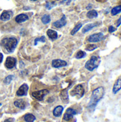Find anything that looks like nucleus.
I'll list each match as a JSON object with an SVG mask.
<instances>
[{
	"mask_svg": "<svg viewBox=\"0 0 121 122\" xmlns=\"http://www.w3.org/2000/svg\"><path fill=\"white\" fill-rule=\"evenodd\" d=\"M96 1H99V2H105L106 0H96Z\"/></svg>",
	"mask_w": 121,
	"mask_h": 122,
	"instance_id": "obj_36",
	"label": "nucleus"
},
{
	"mask_svg": "<svg viewBox=\"0 0 121 122\" xmlns=\"http://www.w3.org/2000/svg\"><path fill=\"white\" fill-rule=\"evenodd\" d=\"M31 1H38V0H31Z\"/></svg>",
	"mask_w": 121,
	"mask_h": 122,
	"instance_id": "obj_37",
	"label": "nucleus"
},
{
	"mask_svg": "<svg viewBox=\"0 0 121 122\" xmlns=\"http://www.w3.org/2000/svg\"><path fill=\"white\" fill-rule=\"evenodd\" d=\"M121 24V16L118 19V21H117V23H116V26H117V27H118V26H120V25Z\"/></svg>",
	"mask_w": 121,
	"mask_h": 122,
	"instance_id": "obj_32",
	"label": "nucleus"
},
{
	"mask_svg": "<svg viewBox=\"0 0 121 122\" xmlns=\"http://www.w3.org/2000/svg\"><path fill=\"white\" fill-rule=\"evenodd\" d=\"M121 90V76L116 81L113 87V93L116 94Z\"/></svg>",
	"mask_w": 121,
	"mask_h": 122,
	"instance_id": "obj_12",
	"label": "nucleus"
},
{
	"mask_svg": "<svg viewBox=\"0 0 121 122\" xmlns=\"http://www.w3.org/2000/svg\"><path fill=\"white\" fill-rule=\"evenodd\" d=\"M86 56V53L83 51H78L76 54V59H82V58H84L85 56Z\"/></svg>",
	"mask_w": 121,
	"mask_h": 122,
	"instance_id": "obj_25",
	"label": "nucleus"
},
{
	"mask_svg": "<svg viewBox=\"0 0 121 122\" xmlns=\"http://www.w3.org/2000/svg\"><path fill=\"white\" fill-rule=\"evenodd\" d=\"M46 33H47V35L49 37V39L51 40H55L58 38V33L54 30L48 29Z\"/></svg>",
	"mask_w": 121,
	"mask_h": 122,
	"instance_id": "obj_18",
	"label": "nucleus"
},
{
	"mask_svg": "<svg viewBox=\"0 0 121 122\" xmlns=\"http://www.w3.org/2000/svg\"><path fill=\"white\" fill-rule=\"evenodd\" d=\"M14 106L17 108H19L21 109H25L26 106V103L25 102V101H24L23 99H18L16 101L14 102Z\"/></svg>",
	"mask_w": 121,
	"mask_h": 122,
	"instance_id": "obj_15",
	"label": "nucleus"
},
{
	"mask_svg": "<svg viewBox=\"0 0 121 122\" xmlns=\"http://www.w3.org/2000/svg\"><path fill=\"white\" fill-rule=\"evenodd\" d=\"M51 65L54 68H60V67L66 66L67 65V62L61 59H54L52 61Z\"/></svg>",
	"mask_w": 121,
	"mask_h": 122,
	"instance_id": "obj_10",
	"label": "nucleus"
},
{
	"mask_svg": "<svg viewBox=\"0 0 121 122\" xmlns=\"http://www.w3.org/2000/svg\"><path fill=\"white\" fill-rule=\"evenodd\" d=\"M98 25V23L88 24L86 25V26L83 27V30H82V32H83V34H85V33H86V32H88V31H91L92 29H93L94 27L97 26Z\"/></svg>",
	"mask_w": 121,
	"mask_h": 122,
	"instance_id": "obj_16",
	"label": "nucleus"
},
{
	"mask_svg": "<svg viewBox=\"0 0 121 122\" xmlns=\"http://www.w3.org/2000/svg\"><path fill=\"white\" fill-rule=\"evenodd\" d=\"M14 122V119H12V118H9V119H7L6 120H4L3 122Z\"/></svg>",
	"mask_w": 121,
	"mask_h": 122,
	"instance_id": "obj_33",
	"label": "nucleus"
},
{
	"mask_svg": "<svg viewBox=\"0 0 121 122\" xmlns=\"http://www.w3.org/2000/svg\"><path fill=\"white\" fill-rule=\"evenodd\" d=\"M3 61V54L0 52V63H1Z\"/></svg>",
	"mask_w": 121,
	"mask_h": 122,
	"instance_id": "obj_34",
	"label": "nucleus"
},
{
	"mask_svg": "<svg viewBox=\"0 0 121 122\" xmlns=\"http://www.w3.org/2000/svg\"><path fill=\"white\" fill-rule=\"evenodd\" d=\"M29 19V16L25 14H19L16 16L15 18V21L19 23V24H21V23H23L26 21H27Z\"/></svg>",
	"mask_w": 121,
	"mask_h": 122,
	"instance_id": "obj_14",
	"label": "nucleus"
},
{
	"mask_svg": "<svg viewBox=\"0 0 121 122\" xmlns=\"http://www.w3.org/2000/svg\"><path fill=\"white\" fill-rule=\"evenodd\" d=\"M54 6H55V4L51 3V2H47L46 4V8L47 9H52Z\"/></svg>",
	"mask_w": 121,
	"mask_h": 122,
	"instance_id": "obj_29",
	"label": "nucleus"
},
{
	"mask_svg": "<svg viewBox=\"0 0 121 122\" xmlns=\"http://www.w3.org/2000/svg\"><path fill=\"white\" fill-rule=\"evenodd\" d=\"M76 114V111L74 110L72 108H69L66 110V113L63 115V119L65 121H69L71 120L75 115Z\"/></svg>",
	"mask_w": 121,
	"mask_h": 122,
	"instance_id": "obj_8",
	"label": "nucleus"
},
{
	"mask_svg": "<svg viewBox=\"0 0 121 122\" xmlns=\"http://www.w3.org/2000/svg\"><path fill=\"white\" fill-rule=\"evenodd\" d=\"M48 94V91L47 89H42V90L32 92L31 95L34 99H36L39 101H42L44 99V97L46 95H47Z\"/></svg>",
	"mask_w": 121,
	"mask_h": 122,
	"instance_id": "obj_5",
	"label": "nucleus"
},
{
	"mask_svg": "<svg viewBox=\"0 0 121 122\" xmlns=\"http://www.w3.org/2000/svg\"><path fill=\"white\" fill-rule=\"evenodd\" d=\"M24 119L25 120V122H34L36 119V117L31 114H26L24 117Z\"/></svg>",
	"mask_w": 121,
	"mask_h": 122,
	"instance_id": "obj_19",
	"label": "nucleus"
},
{
	"mask_svg": "<svg viewBox=\"0 0 121 122\" xmlns=\"http://www.w3.org/2000/svg\"><path fill=\"white\" fill-rule=\"evenodd\" d=\"M121 5L119 6H115L114 8L112 9L111 10V14L112 16H116L118 14L121 13Z\"/></svg>",
	"mask_w": 121,
	"mask_h": 122,
	"instance_id": "obj_21",
	"label": "nucleus"
},
{
	"mask_svg": "<svg viewBox=\"0 0 121 122\" xmlns=\"http://www.w3.org/2000/svg\"><path fill=\"white\" fill-rule=\"evenodd\" d=\"M18 44V40L15 37H5L1 41V46L8 52L11 53L14 51Z\"/></svg>",
	"mask_w": 121,
	"mask_h": 122,
	"instance_id": "obj_2",
	"label": "nucleus"
},
{
	"mask_svg": "<svg viewBox=\"0 0 121 122\" xmlns=\"http://www.w3.org/2000/svg\"><path fill=\"white\" fill-rule=\"evenodd\" d=\"M82 27V24L81 23H78V24H76V26H75V27L73 29V30L71 31V35H74L76 33H77L79 30H80V29Z\"/></svg>",
	"mask_w": 121,
	"mask_h": 122,
	"instance_id": "obj_24",
	"label": "nucleus"
},
{
	"mask_svg": "<svg viewBox=\"0 0 121 122\" xmlns=\"http://www.w3.org/2000/svg\"><path fill=\"white\" fill-rule=\"evenodd\" d=\"M41 21L44 24H47L51 21V17L48 14H44L41 18Z\"/></svg>",
	"mask_w": 121,
	"mask_h": 122,
	"instance_id": "obj_23",
	"label": "nucleus"
},
{
	"mask_svg": "<svg viewBox=\"0 0 121 122\" xmlns=\"http://www.w3.org/2000/svg\"><path fill=\"white\" fill-rule=\"evenodd\" d=\"M45 41H46V38H45V36H41V37L36 38V39L34 40V45L36 46L37 44H38V42H45Z\"/></svg>",
	"mask_w": 121,
	"mask_h": 122,
	"instance_id": "obj_28",
	"label": "nucleus"
},
{
	"mask_svg": "<svg viewBox=\"0 0 121 122\" xmlns=\"http://www.w3.org/2000/svg\"><path fill=\"white\" fill-rule=\"evenodd\" d=\"M28 89H29V86L27 84H22L19 89H18L17 92H16V95L17 96H19V97H21V96H26L27 94V92H28Z\"/></svg>",
	"mask_w": 121,
	"mask_h": 122,
	"instance_id": "obj_9",
	"label": "nucleus"
},
{
	"mask_svg": "<svg viewBox=\"0 0 121 122\" xmlns=\"http://www.w3.org/2000/svg\"><path fill=\"white\" fill-rule=\"evenodd\" d=\"M1 104H0V106H1Z\"/></svg>",
	"mask_w": 121,
	"mask_h": 122,
	"instance_id": "obj_38",
	"label": "nucleus"
},
{
	"mask_svg": "<svg viewBox=\"0 0 121 122\" xmlns=\"http://www.w3.org/2000/svg\"><path fill=\"white\" fill-rule=\"evenodd\" d=\"M105 94V89L103 86H100L94 89L92 92L90 102L88 105V109L90 110H94L98 103L103 99Z\"/></svg>",
	"mask_w": 121,
	"mask_h": 122,
	"instance_id": "obj_1",
	"label": "nucleus"
},
{
	"mask_svg": "<svg viewBox=\"0 0 121 122\" xmlns=\"http://www.w3.org/2000/svg\"><path fill=\"white\" fill-rule=\"evenodd\" d=\"M14 78V76L13 75L7 76L4 79V84H9L11 82V81L13 80Z\"/></svg>",
	"mask_w": 121,
	"mask_h": 122,
	"instance_id": "obj_27",
	"label": "nucleus"
},
{
	"mask_svg": "<svg viewBox=\"0 0 121 122\" xmlns=\"http://www.w3.org/2000/svg\"><path fill=\"white\" fill-rule=\"evenodd\" d=\"M101 58L99 56H92L91 57V59L87 61V62L85 64V68L90 71H93L94 69H97L98 67V66L100 65L101 64Z\"/></svg>",
	"mask_w": 121,
	"mask_h": 122,
	"instance_id": "obj_3",
	"label": "nucleus"
},
{
	"mask_svg": "<svg viewBox=\"0 0 121 122\" xmlns=\"http://www.w3.org/2000/svg\"><path fill=\"white\" fill-rule=\"evenodd\" d=\"M98 48V46L95 45V44H88L86 45V51H93L95 50L96 49Z\"/></svg>",
	"mask_w": 121,
	"mask_h": 122,
	"instance_id": "obj_26",
	"label": "nucleus"
},
{
	"mask_svg": "<svg viewBox=\"0 0 121 122\" xmlns=\"http://www.w3.org/2000/svg\"><path fill=\"white\" fill-rule=\"evenodd\" d=\"M63 111V107H61V106H58V107H56L53 109V114L54 117H60V116L62 114Z\"/></svg>",
	"mask_w": 121,
	"mask_h": 122,
	"instance_id": "obj_17",
	"label": "nucleus"
},
{
	"mask_svg": "<svg viewBox=\"0 0 121 122\" xmlns=\"http://www.w3.org/2000/svg\"><path fill=\"white\" fill-rule=\"evenodd\" d=\"M115 31H116V28H115L114 26H110L108 27V31H109V33H113V32H114Z\"/></svg>",
	"mask_w": 121,
	"mask_h": 122,
	"instance_id": "obj_30",
	"label": "nucleus"
},
{
	"mask_svg": "<svg viewBox=\"0 0 121 122\" xmlns=\"http://www.w3.org/2000/svg\"><path fill=\"white\" fill-rule=\"evenodd\" d=\"M71 0H63L61 4H66V5H68L70 3H71Z\"/></svg>",
	"mask_w": 121,
	"mask_h": 122,
	"instance_id": "obj_31",
	"label": "nucleus"
},
{
	"mask_svg": "<svg viewBox=\"0 0 121 122\" xmlns=\"http://www.w3.org/2000/svg\"><path fill=\"white\" fill-rule=\"evenodd\" d=\"M66 24V19L65 15H63L61 19L53 23V26H55L56 28H61V27L64 26Z\"/></svg>",
	"mask_w": 121,
	"mask_h": 122,
	"instance_id": "obj_11",
	"label": "nucleus"
},
{
	"mask_svg": "<svg viewBox=\"0 0 121 122\" xmlns=\"http://www.w3.org/2000/svg\"><path fill=\"white\" fill-rule=\"evenodd\" d=\"M61 99L63 101H66L67 102L68 100V92L66 89H64L61 92Z\"/></svg>",
	"mask_w": 121,
	"mask_h": 122,
	"instance_id": "obj_22",
	"label": "nucleus"
},
{
	"mask_svg": "<svg viewBox=\"0 0 121 122\" xmlns=\"http://www.w3.org/2000/svg\"><path fill=\"white\" fill-rule=\"evenodd\" d=\"M91 7H92V5H91V4H89V5L86 7V9H91Z\"/></svg>",
	"mask_w": 121,
	"mask_h": 122,
	"instance_id": "obj_35",
	"label": "nucleus"
},
{
	"mask_svg": "<svg viewBox=\"0 0 121 122\" xmlns=\"http://www.w3.org/2000/svg\"><path fill=\"white\" fill-rule=\"evenodd\" d=\"M84 93H85V90L83 86L81 84H78L74 87V89L71 92V94L72 96H77L79 98H81L84 95Z\"/></svg>",
	"mask_w": 121,
	"mask_h": 122,
	"instance_id": "obj_4",
	"label": "nucleus"
},
{
	"mask_svg": "<svg viewBox=\"0 0 121 122\" xmlns=\"http://www.w3.org/2000/svg\"><path fill=\"white\" fill-rule=\"evenodd\" d=\"M12 13L9 11H4L2 12V14L0 16V19L3 21H9L11 19Z\"/></svg>",
	"mask_w": 121,
	"mask_h": 122,
	"instance_id": "obj_13",
	"label": "nucleus"
},
{
	"mask_svg": "<svg viewBox=\"0 0 121 122\" xmlns=\"http://www.w3.org/2000/svg\"><path fill=\"white\" fill-rule=\"evenodd\" d=\"M16 64V60L15 58L11 57V56H9L6 58V61H5V66L9 69H11L14 67H15Z\"/></svg>",
	"mask_w": 121,
	"mask_h": 122,
	"instance_id": "obj_7",
	"label": "nucleus"
},
{
	"mask_svg": "<svg viewBox=\"0 0 121 122\" xmlns=\"http://www.w3.org/2000/svg\"><path fill=\"white\" fill-rule=\"evenodd\" d=\"M98 12L96 10H91L89 11H88L86 16L89 19H93V18H96L98 16Z\"/></svg>",
	"mask_w": 121,
	"mask_h": 122,
	"instance_id": "obj_20",
	"label": "nucleus"
},
{
	"mask_svg": "<svg viewBox=\"0 0 121 122\" xmlns=\"http://www.w3.org/2000/svg\"><path fill=\"white\" fill-rule=\"evenodd\" d=\"M105 39V36L103 35V33L100 32V33H96V34H93L92 35H91L88 38V41L89 42H99L102 40H103Z\"/></svg>",
	"mask_w": 121,
	"mask_h": 122,
	"instance_id": "obj_6",
	"label": "nucleus"
}]
</instances>
